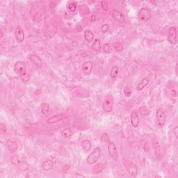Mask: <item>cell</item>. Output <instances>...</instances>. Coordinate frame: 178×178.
Returning a JSON list of instances; mask_svg holds the SVG:
<instances>
[{"instance_id": "cell-13", "label": "cell", "mask_w": 178, "mask_h": 178, "mask_svg": "<svg viewBox=\"0 0 178 178\" xmlns=\"http://www.w3.org/2000/svg\"><path fill=\"white\" fill-rule=\"evenodd\" d=\"M15 38L16 39V41L18 43H22L24 41H25V31L22 29V28H21L20 27H17L15 30Z\"/></svg>"}, {"instance_id": "cell-17", "label": "cell", "mask_w": 178, "mask_h": 178, "mask_svg": "<svg viewBox=\"0 0 178 178\" xmlns=\"http://www.w3.org/2000/svg\"><path fill=\"white\" fill-rule=\"evenodd\" d=\"M106 164L105 163H102V162H100V163L95 164V166L93 167V169H92L93 173L95 174V175L100 174L106 169Z\"/></svg>"}, {"instance_id": "cell-2", "label": "cell", "mask_w": 178, "mask_h": 178, "mask_svg": "<svg viewBox=\"0 0 178 178\" xmlns=\"http://www.w3.org/2000/svg\"><path fill=\"white\" fill-rule=\"evenodd\" d=\"M114 104V99L111 95L109 94L104 97L103 102H102V109L106 113L112 111Z\"/></svg>"}, {"instance_id": "cell-19", "label": "cell", "mask_w": 178, "mask_h": 178, "mask_svg": "<svg viewBox=\"0 0 178 178\" xmlns=\"http://www.w3.org/2000/svg\"><path fill=\"white\" fill-rule=\"evenodd\" d=\"M149 83H150L149 78L148 77L143 78V80L139 82V84H138L137 85V86H136V89H137V90H138V91H141V90H143V88H145V87L148 86Z\"/></svg>"}, {"instance_id": "cell-36", "label": "cell", "mask_w": 178, "mask_h": 178, "mask_svg": "<svg viewBox=\"0 0 178 178\" xmlns=\"http://www.w3.org/2000/svg\"><path fill=\"white\" fill-rule=\"evenodd\" d=\"M177 64H176V66H175V73H176V75H177Z\"/></svg>"}, {"instance_id": "cell-20", "label": "cell", "mask_w": 178, "mask_h": 178, "mask_svg": "<svg viewBox=\"0 0 178 178\" xmlns=\"http://www.w3.org/2000/svg\"><path fill=\"white\" fill-rule=\"evenodd\" d=\"M84 35L85 40H86L87 42L90 43L94 40L95 35L93 34V33L92 32V31L90 30V29H86V30L84 31Z\"/></svg>"}, {"instance_id": "cell-11", "label": "cell", "mask_w": 178, "mask_h": 178, "mask_svg": "<svg viewBox=\"0 0 178 178\" xmlns=\"http://www.w3.org/2000/svg\"><path fill=\"white\" fill-rule=\"evenodd\" d=\"M29 59L31 63H33L34 66L37 67L38 68H41L43 66V61L40 57L38 55L34 54H29Z\"/></svg>"}, {"instance_id": "cell-18", "label": "cell", "mask_w": 178, "mask_h": 178, "mask_svg": "<svg viewBox=\"0 0 178 178\" xmlns=\"http://www.w3.org/2000/svg\"><path fill=\"white\" fill-rule=\"evenodd\" d=\"M7 147L9 150L12 153L15 152L17 150V143L15 142L14 140L9 138L7 140Z\"/></svg>"}, {"instance_id": "cell-7", "label": "cell", "mask_w": 178, "mask_h": 178, "mask_svg": "<svg viewBox=\"0 0 178 178\" xmlns=\"http://www.w3.org/2000/svg\"><path fill=\"white\" fill-rule=\"evenodd\" d=\"M156 117H157V124L160 127H162L165 124L166 120V116L165 112L162 108H159L156 112Z\"/></svg>"}, {"instance_id": "cell-6", "label": "cell", "mask_w": 178, "mask_h": 178, "mask_svg": "<svg viewBox=\"0 0 178 178\" xmlns=\"http://www.w3.org/2000/svg\"><path fill=\"white\" fill-rule=\"evenodd\" d=\"M167 39L168 41H169L171 45H175L177 44V28H176L175 27H171L169 29Z\"/></svg>"}, {"instance_id": "cell-8", "label": "cell", "mask_w": 178, "mask_h": 178, "mask_svg": "<svg viewBox=\"0 0 178 178\" xmlns=\"http://www.w3.org/2000/svg\"><path fill=\"white\" fill-rule=\"evenodd\" d=\"M108 152L109 154L110 157L113 159L117 161L118 158V153L117 148H116V145L114 142L109 141L108 143Z\"/></svg>"}, {"instance_id": "cell-1", "label": "cell", "mask_w": 178, "mask_h": 178, "mask_svg": "<svg viewBox=\"0 0 178 178\" xmlns=\"http://www.w3.org/2000/svg\"><path fill=\"white\" fill-rule=\"evenodd\" d=\"M14 70L20 75L22 81L27 83L31 80V75L27 70V68L25 63L22 61H18L15 63Z\"/></svg>"}, {"instance_id": "cell-28", "label": "cell", "mask_w": 178, "mask_h": 178, "mask_svg": "<svg viewBox=\"0 0 178 178\" xmlns=\"http://www.w3.org/2000/svg\"><path fill=\"white\" fill-rule=\"evenodd\" d=\"M112 47L116 52H121V51L123 50V45L119 42L114 43L112 45Z\"/></svg>"}, {"instance_id": "cell-24", "label": "cell", "mask_w": 178, "mask_h": 178, "mask_svg": "<svg viewBox=\"0 0 178 178\" xmlns=\"http://www.w3.org/2000/svg\"><path fill=\"white\" fill-rule=\"evenodd\" d=\"M91 47L94 51L99 52V51L101 49V41L100 39L99 38L95 39V41H93V44L91 45Z\"/></svg>"}, {"instance_id": "cell-16", "label": "cell", "mask_w": 178, "mask_h": 178, "mask_svg": "<svg viewBox=\"0 0 178 178\" xmlns=\"http://www.w3.org/2000/svg\"><path fill=\"white\" fill-rule=\"evenodd\" d=\"M131 124L134 128H137L139 124V116L137 110H133L131 114Z\"/></svg>"}, {"instance_id": "cell-21", "label": "cell", "mask_w": 178, "mask_h": 178, "mask_svg": "<svg viewBox=\"0 0 178 178\" xmlns=\"http://www.w3.org/2000/svg\"><path fill=\"white\" fill-rule=\"evenodd\" d=\"M50 105L47 102H43L41 104V111L43 116H47L49 111Z\"/></svg>"}, {"instance_id": "cell-22", "label": "cell", "mask_w": 178, "mask_h": 178, "mask_svg": "<svg viewBox=\"0 0 178 178\" xmlns=\"http://www.w3.org/2000/svg\"><path fill=\"white\" fill-rule=\"evenodd\" d=\"M81 145H82L83 150L86 152L90 151L92 149V144L89 140H84V141L82 142V143H81Z\"/></svg>"}, {"instance_id": "cell-15", "label": "cell", "mask_w": 178, "mask_h": 178, "mask_svg": "<svg viewBox=\"0 0 178 178\" xmlns=\"http://www.w3.org/2000/svg\"><path fill=\"white\" fill-rule=\"evenodd\" d=\"M67 118V116L63 114H58V115L53 116L52 117L49 118L47 120V122L48 124H54L57 123L59 122H61Z\"/></svg>"}, {"instance_id": "cell-32", "label": "cell", "mask_w": 178, "mask_h": 178, "mask_svg": "<svg viewBox=\"0 0 178 178\" xmlns=\"http://www.w3.org/2000/svg\"><path fill=\"white\" fill-rule=\"evenodd\" d=\"M132 90L130 86H125L123 88V93L125 97H130L132 95Z\"/></svg>"}, {"instance_id": "cell-23", "label": "cell", "mask_w": 178, "mask_h": 178, "mask_svg": "<svg viewBox=\"0 0 178 178\" xmlns=\"http://www.w3.org/2000/svg\"><path fill=\"white\" fill-rule=\"evenodd\" d=\"M53 166H54V164H53V161L50 159H47L46 161H45L43 163V169L46 171H49L50 170L52 169Z\"/></svg>"}, {"instance_id": "cell-5", "label": "cell", "mask_w": 178, "mask_h": 178, "mask_svg": "<svg viewBox=\"0 0 178 178\" xmlns=\"http://www.w3.org/2000/svg\"><path fill=\"white\" fill-rule=\"evenodd\" d=\"M138 17L143 22H147L152 17L151 11H150L148 8H141V9L139 10V11H138Z\"/></svg>"}, {"instance_id": "cell-34", "label": "cell", "mask_w": 178, "mask_h": 178, "mask_svg": "<svg viewBox=\"0 0 178 178\" xmlns=\"http://www.w3.org/2000/svg\"><path fill=\"white\" fill-rule=\"evenodd\" d=\"M109 29V25L108 24H104L102 27H101V31L103 33H105L107 32Z\"/></svg>"}, {"instance_id": "cell-37", "label": "cell", "mask_w": 178, "mask_h": 178, "mask_svg": "<svg viewBox=\"0 0 178 178\" xmlns=\"http://www.w3.org/2000/svg\"><path fill=\"white\" fill-rule=\"evenodd\" d=\"M1 37H3V31H2V29H1Z\"/></svg>"}, {"instance_id": "cell-4", "label": "cell", "mask_w": 178, "mask_h": 178, "mask_svg": "<svg viewBox=\"0 0 178 178\" xmlns=\"http://www.w3.org/2000/svg\"><path fill=\"white\" fill-rule=\"evenodd\" d=\"M101 155V149L99 147L95 148L92 152L89 154L88 157L86 158L87 163L89 164H95L98 161Z\"/></svg>"}, {"instance_id": "cell-29", "label": "cell", "mask_w": 178, "mask_h": 178, "mask_svg": "<svg viewBox=\"0 0 178 178\" xmlns=\"http://www.w3.org/2000/svg\"><path fill=\"white\" fill-rule=\"evenodd\" d=\"M77 8V4L75 2V1H70L68 4V10L70 12H72V13L76 11Z\"/></svg>"}, {"instance_id": "cell-3", "label": "cell", "mask_w": 178, "mask_h": 178, "mask_svg": "<svg viewBox=\"0 0 178 178\" xmlns=\"http://www.w3.org/2000/svg\"><path fill=\"white\" fill-rule=\"evenodd\" d=\"M11 162L17 168V169L21 171H26L29 169V164L25 161H20L17 155H14L12 157Z\"/></svg>"}, {"instance_id": "cell-31", "label": "cell", "mask_w": 178, "mask_h": 178, "mask_svg": "<svg viewBox=\"0 0 178 178\" xmlns=\"http://www.w3.org/2000/svg\"><path fill=\"white\" fill-rule=\"evenodd\" d=\"M100 140L101 141L103 142V143H109L110 141L109 140V136L107 133H104L102 134V135L100 136Z\"/></svg>"}, {"instance_id": "cell-12", "label": "cell", "mask_w": 178, "mask_h": 178, "mask_svg": "<svg viewBox=\"0 0 178 178\" xmlns=\"http://www.w3.org/2000/svg\"><path fill=\"white\" fill-rule=\"evenodd\" d=\"M93 67V62L91 61H85L82 66L83 73L86 75H90L92 72Z\"/></svg>"}, {"instance_id": "cell-25", "label": "cell", "mask_w": 178, "mask_h": 178, "mask_svg": "<svg viewBox=\"0 0 178 178\" xmlns=\"http://www.w3.org/2000/svg\"><path fill=\"white\" fill-rule=\"evenodd\" d=\"M72 134H73L72 131L70 129V128H65V129H63L62 130V132H61L62 136L64 138H70L72 137Z\"/></svg>"}, {"instance_id": "cell-35", "label": "cell", "mask_w": 178, "mask_h": 178, "mask_svg": "<svg viewBox=\"0 0 178 178\" xmlns=\"http://www.w3.org/2000/svg\"><path fill=\"white\" fill-rule=\"evenodd\" d=\"M173 132L175 134L176 138H178V126H176L175 128L173 129Z\"/></svg>"}, {"instance_id": "cell-30", "label": "cell", "mask_w": 178, "mask_h": 178, "mask_svg": "<svg viewBox=\"0 0 178 178\" xmlns=\"http://www.w3.org/2000/svg\"><path fill=\"white\" fill-rule=\"evenodd\" d=\"M112 49H113V47L110 43H105V44H104L103 50L104 52L106 53V54H109V53L111 52Z\"/></svg>"}, {"instance_id": "cell-10", "label": "cell", "mask_w": 178, "mask_h": 178, "mask_svg": "<svg viewBox=\"0 0 178 178\" xmlns=\"http://www.w3.org/2000/svg\"><path fill=\"white\" fill-rule=\"evenodd\" d=\"M111 16L115 20L120 23H124L125 22V17L121 11L117 9H114L111 11Z\"/></svg>"}, {"instance_id": "cell-9", "label": "cell", "mask_w": 178, "mask_h": 178, "mask_svg": "<svg viewBox=\"0 0 178 178\" xmlns=\"http://www.w3.org/2000/svg\"><path fill=\"white\" fill-rule=\"evenodd\" d=\"M151 143H152V148H153L154 152H155V157L159 160L161 159H162V154H161V147H160L159 141H157V139L153 138H152Z\"/></svg>"}, {"instance_id": "cell-14", "label": "cell", "mask_w": 178, "mask_h": 178, "mask_svg": "<svg viewBox=\"0 0 178 178\" xmlns=\"http://www.w3.org/2000/svg\"><path fill=\"white\" fill-rule=\"evenodd\" d=\"M127 171L128 172L129 175L132 177H135L138 175V169L135 164L132 163H128L127 165L125 166Z\"/></svg>"}, {"instance_id": "cell-27", "label": "cell", "mask_w": 178, "mask_h": 178, "mask_svg": "<svg viewBox=\"0 0 178 178\" xmlns=\"http://www.w3.org/2000/svg\"><path fill=\"white\" fill-rule=\"evenodd\" d=\"M118 68L116 66H114L110 72L111 78L114 79V80H116L118 77Z\"/></svg>"}, {"instance_id": "cell-26", "label": "cell", "mask_w": 178, "mask_h": 178, "mask_svg": "<svg viewBox=\"0 0 178 178\" xmlns=\"http://www.w3.org/2000/svg\"><path fill=\"white\" fill-rule=\"evenodd\" d=\"M138 112H139V114L143 116H147L150 114V110L146 106H141L139 108Z\"/></svg>"}, {"instance_id": "cell-33", "label": "cell", "mask_w": 178, "mask_h": 178, "mask_svg": "<svg viewBox=\"0 0 178 178\" xmlns=\"http://www.w3.org/2000/svg\"><path fill=\"white\" fill-rule=\"evenodd\" d=\"M0 133H1V135H4L7 133V127L3 122L0 124Z\"/></svg>"}]
</instances>
